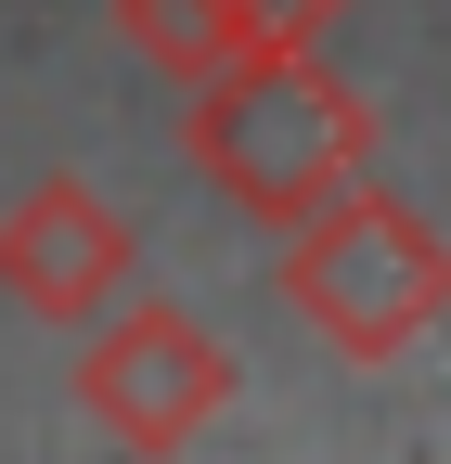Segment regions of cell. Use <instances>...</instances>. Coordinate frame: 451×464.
I'll list each match as a JSON object with an SVG mask.
<instances>
[{
  "mask_svg": "<svg viewBox=\"0 0 451 464\" xmlns=\"http://www.w3.org/2000/svg\"><path fill=\"white\" fill-rule=\"evenodd\" d=\"M181 142L219 181V207H245L258 232H297L310 207L374 181V103L310 39H245L206 91H181Z\"/></svg>",
  "mask_w": 451,
  "mask_h": 464,
  "instance_id": "1",
  "label": "cell"
},
{
  "mask_svg": "<svg viewBox=\"0 0 451 464\" xmlns=\"http://www.w3.org/2000/svg\"><path fill=\"white\" fill-rule=\"evenodd\" d=\"M284 310L335 348V362H400V348L451 310V232L400 207L387 181H349L284 232Z\"/></svg>",
  "mask_w": 451,
  "mask_h": 464,
  "instance_id": "2",
  "label": "cell"
},
{
  "mask_svg": "<svg viewBox=\"0 0 451 464\" xmlns=\"http://www.w3.org/2000/svg\"><path fill=\"white\" fill-rule=\"evenodd\" d=\"M233 387H245V362L219 348L194 310H103L91 335H78V400H91V426L103 439H130V451H181V439H206L219 413H233Z\"/></svg>",
  "mask_w": 451,
  "mask_h": 464,
  "instance_id": "3",
  "label": "cell"
},
{
  "mask_svg": "<svg viewBox=\"0 0 451 464\" xmlns=\"http://www.w3.org/2000/svg\"><path fill=\"white\" fill-rule=\"evenodd\" d=\"M130 271H142L130 219L103 207L78 168H52V181H26L14 207H0V297H14L26 323H65V335H91L103 310L130 297Z\"/></svg>",
  "mask_w": 451,
  "mask_h": 464,
  "instance_id": "4",
  "label": "cell"
},
{
  "mask_svg": "<svg viewBox=\"0 0 451 464\" xmlns=\"http://www.w3.org/2000/svg\"><path fill=\"white\" fill-rule=\"evenodd\" d=\"M117 39L142 52L168 91H206V78L258 39V14H245V0H117Z\"/></svg>",
  "mask_w": 451,
  "mask_h": 464,
  "instance_id": "5",
  "label": "cell"
},
{
  "mask_svg": "<svg viewBox=\"0 0 451 464\" xmlns=\"http://www.w3.org/2000/svg\"><path fill=\"white\" fill-rule=\"evenodd\" d=\"M245 14H258V39H322L349 0H245Z\"/></svg>",
  "mask_w": 451,
  "mask_h": 464,
  "instance_id": "6",
  "label": "cell"
}]
</instances>
